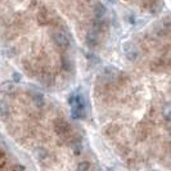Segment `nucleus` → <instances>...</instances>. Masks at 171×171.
<instances>
[{"mask_svg": "<svg viewBox=\"0 0 171 171\" xmlns=\"http://www.w3.org/2000/svg\"><path fill=\"white\" fill-rule=\"evenodd\" d=\"M122 49H124L125 57L129 60H135L138 58V56H139L136 48L134 46V44H131V42H125L124 46H122Z\"/></svg>", "mask_w": 171, "mask_h": 171, "instance_id": "1", "label": "nucleus"}, {"mask_svg": "<svg viewBox=\"0 0 171 171\" xmlns=\"http://www.w3.org/2000/svg\"><path fill=\"white\" fill-rule=\"evenodd\" d=\"M53 41H54V44L59 48H68L70 46V40L63 32H54Z\"/></svg>", "mask_w": 171, "mask_h": 171, "instance_id": "2", "label": "nucleus"}, {"mask_svg": "<svg viewBox=\"0 0 171 171\" xmlns=\"http://www.w3.org/2000/svg\"><path fill=\"white\" fill-rule=\"evenodd\" d=\"M106 12H107V9L102 3H96L94 5V13H95V17L98 20H100V18L106 14Z\"/></svg>", "mask_w": 171, "mask_h": 171, "instance_id": "3", "label": "nucleus"}, {"mask_svg": "<svg viewBox=\"0 0 171 171\" xmlns=\"http://www.w3.org/2000/svg\"><path fill=\"white\" fill-rule=\"evenodd\" d=\"M86 44L89 46H96L98 45V35L96 32L94 31H91L86 35Z\"/></svg>", "mask_w": 171, "mask_h": 171, "instance_id": "4", "label": "nucleus"}, {"mask_svg": "<svg viewBox=\"0 0 171 171\" xmlns=\"http://www.w3.org/2000/svg\"><path fill=\"white\" fill-rule=\"evenodd\" d=\"M62 64H63V68H64L66 71H70V68H71V62L68 60V58L62 57Z\"/></svg>", "mask_w": 171, "mask_h": 171, "instance_id": "5", "label": "nucleus"}, {"mask_svg": "<svg viewBox=\"0 0 171 171\" xmlns=\"http://www.w3.org/2000/svg\"><path fill=\"white\" fill-rule=\"evenodd\" d=\"M0 112H2L3 115H4L5 112H8V106L5 104L4 102H0Z\"/></svg>", "mask_w": 171, "mask_h": 171, "instance_id": "6", "label": "nucleus"}, {"mask_svg": "<svg viewBox=\"0 0 171 171\" xmlns=\"http://www.w3.org/2000/svg\"><path fill=\"white\" fill-rule=\"evenodd\" d=\"M13 75H14V78H16V80H17V78H18V80H20V78H21V76H20V73H17V72H14Z\"/></svg>", "mask_w": 171, "mask_h": 171, "instance_id": "7", "label": "nucleus"}, {"mask_svg": "<svg viewBox=\"0 0 171 171\" xmlns=\"http://www.w3.org/2000/svg\"><path fill=\"white\" fill-rule=\"evenodd\" d=\"M107 3H109V4H116L117 3V0H106Z\"/></svg>", "mask_w": 171, "mask_h": 171, "instance_id": "8", "label": "nucleus"}]
</instances>
